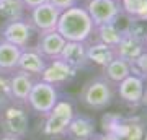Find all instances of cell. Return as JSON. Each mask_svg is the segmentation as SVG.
<instances>
[{"label": "cell", "instance_id": "obj_1", "mask_svg": "<svg viewBox=\"0 0 147 140\" xmlns=\"http://www.w3.org/2000/svg\"><path fill=\"white\" fill-rule=\"evenodd\" d=\"M56 31L65 41L87 42L95 33V25L85 10V7L74 5L67 10L61 11Z\"/></svg>", "mask_w": 147, "mask_h": 140}, {"label": "cell", "instance_id": "obj_2", "mask_svg": "<svg viewBox=\"0 0 147 140\" xmlns=\"http://www.w3.org/2000/svg\"><path fill=\"white\" fill-rule=\"evenodd\" d=\"M0 129L3 135L23 139L30 130V116L20 103L5 104L0 113Z\"/></svg>", "mask_w": 147, "mask_h": 140}, {"label": "cell", "instance_id": "obj_3", "mask_svg": "<svg viewBox=\"0 0 147 140\" xmlns=\"http://www.w3.org/2000/svg\"><path fill=\"white\" fill-rule=\"evenodd\" d=\"M74 116H75V109H74L72 103L67 99H57L54 108L46 114L42 134L47 137L65 135V130H67Z\"/></svg>", "mask_w": 147, "mask_h": 140}, {"label": "cell", "instance_id": "obj_4", "mask_svg": "<svg viewBox=\"0 0 147 140\" xmlns=\"http://www.w3.org/2000/svg\"><path fill=\"white\" fill-rule=\"evenodd\" d=\"M113 88L110 80L106 78H95L85 83L80 91V101L90 109H105L111 104Z\"/></svg>", "mask_w": 147, "mask_h": 140}, {"label": "cell", "instance_id": "obj_5", "mask_svg": "<svg viewBox=\"0 0 147 140\" xmlns=\"http://www.w3.org/2000/svg\"><path fill=\"white\" fill-rule=\"evenodd\" d=\"M57 99H59V93L56 86L47 82L39 80V82H34L31 91L28 94L26 103L30 104V108L34 113L46 116L54 108V104L57 103Z\"/></svg>", "mask_w": 147, "mask_h": 140}, {"label": "cell", "instance_id": "obj_6", "mask_svg": "<svg viewBox=\"0 0 147 140\" xmlns=\"http://www.w3.org/2000/svg\"><path fill=\"white\" fill-rule=\"evenodd\" d=\"M85 10L90 15L95 28L106 23H116L121 15V7L118 0H87Z\"/></svg>", "mask_w": 147, "mask_h": 140}, {"label": "cell", "instance_id": "obj_7", "mask_svg": "<svg viewBox=\"0 0 147 140\" xmlns=\"http://www.w3.org/2000/svg\"><path fill=\"white\" fill-rule=\"evenodd\" d=\"M59 16H61V10L56 8L54 5H51L49 2H46V3L30 10V25L38 33L53 31L57 26Z\"/></svg>", "mask_w": 147, "mask_h": 140}, {"label": "cell", "instance_id": "obj_8", "mask_svg": "<svg viewBox=\"0 0 147 140\" xmlns=\"http://www.w3.org/2000/svg\"><path fill=\"white\" fill-rule=\"evenodd\" d=\"M33 31H34V28L25 18L23 20H15V21H7V25L2 29V39L25 49L31 41Z\"/></svg>", "mask_w": 147, "mask_h": 140}, {"label": "cell", "instance_id": "obj_9", "mask_svg": "<svg viewBox=\"0 0 147 140\" xmlns=\"http://www.w3.org/2000/svg\"><path fill=\"white\" fill-rule=\"evenodd\" d=\"M75 73H77L75 68H72L61 57H57V59H51V62L46 64V67H44V70H42L39 77H41L42 82H47L56 86V85L67 83L70 80H74Z\"/></svg>", "mask_w": 147, "mask_h": 140}, {"label": "cell", "instance_id": "obj_10", "mask_svg": "<svg viewBox=\"0 0 147 140\" xmlns=\"http://www.w3.org/2000/svg\"><path fill=\"white\" fill-rule=\"evenodd\" d=\"M146 91V80L137 75H127L124 80L118 83V94L127 104L137 106L142 103V96Z\"/></svg>", "mask_w": 147, "mask_h": 140}, {"label": "cell", "instance_id": "obj_11", "mask_svg": "<svg viewBox=\"0 0 147 140\" xmlns=\"http://www.w3.org/2000/svg\"><path fill=\"white\" fill-rule=\"evenodd\" d=\"M65 42L67 41L56 29H53V31H44V33H39V36H38L36 49L46 59L51 60V59H57L61 56Z\"/></svg>", "mask_w": 147, "mask_h": 140}, {"label": "cell", "instance_id": "obj_12", "mask_svg": "<svg viewBox=\"0 0 147 140\" xmlns=\"http://www.w3.org/2000/svg\"><path fill=\"white\" fill-rule=\"evenodd\" d=\"M46 64H47V59L38 51L36 47H25V49H21L16 68L30 73V75H41Z\"/></svg>", "mask_w": 147, "mask_h": 140}, {"label": "cell", "instance_id": "obj_13", "mask_svg": "<svg viewBox=\"0 0 147 140\" xmlns=\"http://www.w3.org/2000/svg\"><path fill=\"white\" fill-rule=\"evenodd\" d=\"M59 57L75 70L84 68L88 62V59H87V44L79 41H67Z\"/></svg>", "mask_w": 147, "mask_h": 140}, {"label": "cell", "instance_id": "obj_14", "mask_svg": "<svg viewBox=\"0 0 147 140\" xmlns=\"http://www.w3.org/2000/svg\"><path fill=\"white\" fill-rule=\"evenodd\" d=\"M8 82H10L11 98L15 99L16 103H26L28 94H30L33 85H34L33 75L23 72V70H18L16 73H13L8 78Z\"/></svg>", "mask_w": 147, "mask_h": 140}, {"label": "cell", "instance_id": "obj_15", "mask_svg": "<svg viewBox=\"0 0 147 140\" xmlns=\"http://www.w3.org/2000/svg\"><path fill=\"white\" fill-rule=\"evenodd\" d=\"M95 134H96V129H95L93 119L82 114L74 116L65 130V135H69L72 140H92Z\"/></svg>", "mask_w": 147, "mask_h": 140}, {"label": "cell", "instance_id": "obj_16", "mask_svg": "<svg viewBox=\"0 0 147 140\" xmlns=\"http://www.w3.org/2000/svg\"><path fill=\"white\" fill-rule=\"evenodd\" d=\"M144 51H146V46L142 42L136 41L134 38H131L127 33H123V38H121L119 44L115 47L116 56L121 59H124V60H127V62L136 60Z\"/></svg>", "mask_w": 147, "mask_h": 140}, {"label": "cell", "instance_id": "obj_17", "mask_svg": "<svg viewBox=\"0 0 147 140\" xmlns=\"http://www.w3.org/2000/svg\"><path fill=\"white\" fill-rule=\"evenodd\" d=\"M115 57H116L115 49L110 46H106V44H103V42H100V41L87 46V59H88V62L95 64V65L105 67Z\"/></svg>", "mask_w": 147, "mask_h": 140}, {"label": "cell", "instance_id": "obj_18", "mask_svg": "<svg viewBox=\"0 0 147 140\" xmlns=\"http://www.w3.org/2000/svg\"><path fill=\"white\" fill-rule=\"evenodd\" d=\"M21 54V47L7 41H0V70H15L18 65V59Z\"/></svg>", "mask_w": 147, "mask_h": 140}, {"label": "cell", "instance_id": "obj_19", "mask_svg": "<svg viewBox=\"0 0 147 140\" xmlns=\"http://www.w3.org/2000/svg\"><path fill=\"white\" fill-rule=\"evenodd\" d=\"M103 68H105V78L115 83H119L127 75H131V64L127 60H124V59L118 57V56Z\"/></svg>", "mask_w": 147, "mask_h": 140}, {"label": "cell", "instance_id": "obj_20", "mask_svg": "<svg viewBox=\"0 0 147 140\" xmlns=\"http://www.w3.org/2000/svg\"><path fill=\"white\" fill-rule=\"evenodd\" d=\"M95 33L98 36V41L106 44V46L113 47V49L119 44L121 38H123V31L116 26V23H106V25L96 26Z\"/></svg>", "mask_w": 147, "mask_h": 140}, {"label": "cell", "instance_id": "obj_21", "mask_svg": "<svg viewBox=\"0 0 147 140\" xmlns=\"http://www.w3.org/2000/svg\"><path fill=\"white\" fill-rule=\"evenodd\" d=\"M26 7L21 0H0V16L7 21L25 18Z\"/></svg>", "mask_w": 147, "mask_h": 140}, {"label": "cell", "instance_id": "obj_22", "mask_svg": "<svg viewBox=\"0 0 147 140\" xmlns=\"http://www.w3.org/2000/svg\"><path fill=\"white\" fill-rule=\"evenodd\" d=\"M119 7L131 20L147 21V0H119Z\"/></svg>", "mask_w": 147, "mask_h": 140}, {"label": "cell", "instance_id": "obj_23", "mask_svg": "<svg viewBox=\"0 0 147 140\" xmlns=\"http://www.w3.org/2000/svg\"><path fill=\"white\" fill-rule=\"evenodd\" d=\"M123 33H127L131 38H134L136 41L142 42L144 46H147V21L141 20H131L127 25V29Z\"/></svg>", "mask_w": 147, "mask_h": 140}, {"label": "cell", "instance_id": "obj_24", "mask_svg": "<svg viewBox=\"0 0 147 140\" xmlns=\"http://www.w3.org/2000/svg\"><path fill=\"white\" fill-rule=\"evenodd\" d=\"M121 117L116 114H105L103 116V119H101V124H103V132H111V134H115L116 129H118V125L121 124Z\"/></svg>", "mask_w": 147, "mask_h": 140}, {"label": "cell", "instance_id": "obj_25", "mask_svg": "<svg viewBox=\"0 0 147 140\" xmlns=\"http://www.w3.org/2000/svg\"><path fill=\"white\" fill-rule=\"evenodd\" d=\"M11 101V93H10V82L7 77L0 75V108H3L5 104Z\"/></svg>", "mask_w": 147, "mask_h": 140}, {"label": "cell", "instance_id": "obj_26", "mask_svg": "<svg viewBox=\"0 0 147 140\" xmlns=\"http://www.w3.org/2000/svg\"><path fill=\"white\" fill-rule=\"evenodd\" d=\"M51 5H54L56 8H59V10H67V8H70V7L74 5H79V0H47Z\"/></svg>", "mask_w": 147, "mask_h": 140}, {"label": "cell", "instance_id": "obj_27", "mask_svg": "<svg viewBox=\"0 0 147 140\" xmlns=\"http://www.w3.org/2000/svg\"><path fill=\"white\" fill-rule=\"evenodd\" d=\"M92 140H123V139H119L116 134H111V132H103V134H100V135L95 134Z\"/></svg>", "mask_w": 147, "mask_h": 140}, {"label": "cell", "instance_id": "obj_28", "mask_svg": "<svg viewBox=\"0 0 147 140\" xmlns=\"http://www.w3.org/2000/svg\"><path fill=\"white\" fill-rule=\"evenodd\" d=\"M21 2L25 3L26 10H31L34 7H39V5H42V3H46L47 0H21Z\"/></svg>", "mask_w": 147, "mask_h": 140}, {"label": "cell", "instance_id": "obj_29", "mask_svg": "<svg viewBox=\"0 0 147 140\" xmlns=\"http://www.w3.org/2000/svg\"><path fill=\"white\" fill-rule=\"evenodd\" d=\"M0 140H20V139H16V137H10V135H3V137H0Z\"/></svg>", "mask_w": 147, "mask_h": 140}, {"label": "cell", "instance_id": "obj_30", "mask_svg": "<svg viewBox=\"0 0 147 140\" xmlns=\"http://www.w3.org/2000/svg\"><path fill=\"white\" fill-rule=\"evenodd\" d=\"M142 104L147 106V86H146V91H144V96H142Z\"/></svg>", "mask_w": 147, "mask_h": 140}, {"label": "cell", "instance_id": "obj_31", "mask_svg": "<svg viewBox=\"0 0 147 140\" xmlns=\"http://www.w3.org/2000/svg\"><path fill=\"white\" fill-rule=\"evenodd\" d=\"M142 140H147V134H146V135H142Z\"/></svg>", "mask_w": 147, "mask_h": 140}]
</instances>
